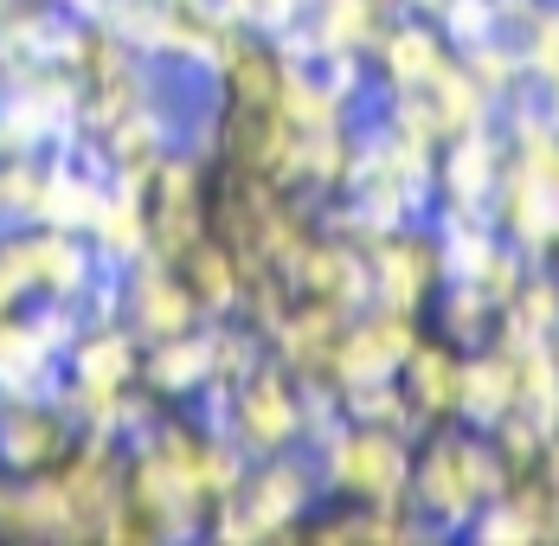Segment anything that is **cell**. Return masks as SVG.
Instances as JSON below:
<instances>
[{"label": "cell", "instance_id": "cell-5", "mask_svg": "<svg viewBox=\"0 0 559 546\" xmlns=\"http://www.w3.org/2000/svg\"><path fill=\"white\" fill-rule=\"evenodd\" d=\"M399 385L418 412V425H456V405H463V347L444 334H418L412 360L399 367Z\"/></svg>", "mask_w": 559, "mask_h": 546}, {"label": "cell", "instance_id": "cell-9", "mask_svg": "<svg viewBox=\"0 0 559 546\" xmlns=\"http://www.w3.org/2000/svg\"><path fill=\"white\" fill-rule=\"evenodd\" d=\"M514 412H527L547 437H559V360L554 341H534L514 354Z\"/></svg>", "mask_w": 559, "mask_h": 546}, {"label": "cell", "instance_id": "cell-11", "mask_svg": "<svg viewBox=\"0 0 559 546\" xmlns=\"http://www.w3.org/2000/svg\"><path fill=\"white\" fill-rule=\"evenodd\" d=\"M456 58H463V71L489 91V104L496 109H502L508 97L527 91V64H521V52H514L508 33H496V39H483V46H469V52H456Z\"/></svg>", "mask_w": 559, "mask_h": 546}, {"label": "cell", "instance_id": "cell-10", "mask_svg": "<svg viewBox=\"0 0 559 546\" xmlns=\"http://www.w3.org/2000/svg\"><path fill=\"white\" fill-rule=\"evenodd\" d=\"M431 309H438V334L456 341L463 354L469 347H483V341H496V302L476 289V283H438V296H431Z\"/></svg>", "mask_w": 559, "mask_h": 546}, {"label": "cell", "instance_id": "cell-6", "mask_svg": "<svg viewBox=\"0 0 559 546\" xmlns=\"http://www.w3.org/2000/svg\"><path fill=\"white\" fill-rule=\"evenodd\" d=\"M554 334H559V271L554 264H534L521 276V289L496 309V341L508 354H521V347L554 341Z\"/></svg>", "mask_w": 559, "mask_h": 546}, {"label": "cell", "instance_id": "cell-12", "mask_svg": "<svg viewBox=\"0 0 559 546\" xmlns=\"http://www.w3.org/2000/svg\"><path fill=\"white\" fill-rule=\"evenodd\" d=\"M540 109H547V122L559 129V78H547V84H540Z\"/></svg>", "mask_w": 559, "mask_h": 546}, {"label": "cell", "instance_id": "cell-8", "mask_svg": "<svg viewBox=\"0 0 559 546\" xmlns=\"http://www.w3.org/2000/svg\"><path fill=\"white\" fill-rule=\"evenodd\" d=\"M380 58L392 71V91H425L438 78V64L450 58V46L438 33V20H399V26L380 33Z\"/></svg>", "mask_w": 559, "mask_h": 546}, {"label": "cell", "instance_id": "cell-13", "mask_svg": "<svg viewBox=\"0 0 559 546\" xmlns=\"http://www.w3.org/2000/svg\"><path fill=\"white\" fill-rule=\"evenodd\" d=\"M554 271H559V245H554Z\"/></svg>", "mask_w": 559, "mask_h": 546}, {"label": "cell", "instance_id": "cell-4", "mask_svg": "<svg viewBox=\"0 0 559 546\" xmlns=\"http://www.w3.org/2000/svg\"><path fill=\"white\" fill-rule=\"evenodd\" d=\"M508 162V135L502 122H476L463 135H450L438 149V200L450 213H489V193H496V174Z\"/></svg>", "mask_w": 559, "mask_h": 546}, {"label": "cell", "instance_id": "cell-2", "mask_svg": "<svg viewBox=\"0 0 559 546\" xmlns=\"http://www.w3.org/2000/svg\"><path fill=\"white\" fill-rule=\"evenodd\" d=\"M329 476L335 489H347L354 501H373V508L405 501V483H412L405 437L380 431V425H354V431L329 437Z\"/></svg>", "mask_w": 559, "mask_h": 546}, {"label": "cell", "instance_id": "cell-3", "mask_svg": "<svg viewBox=\"0 0 559 546\" xmlns=\"http://www.w3.org/2000/svg\"><path fill=\"white\" fill-rule=\"evenodd\" d=\"M367 271H373V296H380L386 309L418 316V309H431V296H438V283H444V258H438V238L392 225V232H380V238L367 245Z\"/></svg>", "mask_w": 559, "mask_h": 546}, {"label": "cell", "instance_id": "cell-14", "mask_svg": "<svg viewBox=\"0 0 559 546\" xmlns=\"http://www.w3.org/2000/svg\"><path fill=\"white\" fill-rule=\"evenodd\" d=\"M554 7H559V0H554Z\"/></svg>", "mask_w": 559, "mask_h": 546}, {"label": "cell", "instance_id": "cell-1", "mask_svg": "<svg viewBox=\"0 0 559 546\" xmlns=\"http://www.w3.org/2000/svg\"><path fill=\"white\" fill-rule=\"evenodd\" d=\"M502 489H508V463L496 456L489 431L463 425V431H438L418 456H412L405 501L425 508L438 527H469L476 508H489Z\"/></svg>", "mask_w": 559, "mask_h": 546}, {"label": "cell", "instance_id": "cell-7", "mask_svg": "<svg viewBox=\"0 0 559 546\" xmlns=\"http://www.w3.org/2000/svg\"><path fill=\"white\" fill-rule=\"evenodd\" d=\"M502 412H514V354L502 341H483L463 354V405H456V425H476L489 431Z\"/></svg>", "mask_w": 559, "mask_h": 546}]
</instances>
